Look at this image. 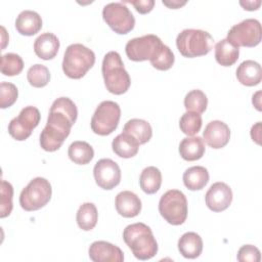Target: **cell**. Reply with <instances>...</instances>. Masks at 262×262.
<instances>
[{"instance_id": "cell-1", "label": "cell", "mask_w": 262, "mask_h": 262, "mask_svg": "<svg viewBox=\"0 0 262 262\" xmlns=\"http://www.w3.org/2000/svg\"><path fill=\"white\" fill-rule=\"evenodd\" d=\"M77 117L78 110L72 99H55L49 110L47 124L40 134L41 147L46 151L57 150L69 136Z\"/></svg>"}, {"instance_id": "cell-2", "label": "cell", "mask_w": 262, "mask_h": 262, "mask_svg": "<svg viewBox=\"0 0 262 262\" xmlns=\"http://www.w3.org/2000/svg\"><path fill=\"white\" fill-rule=\"evenodd\" d=\"M123 239L139 260L151 259L158 253V243L150 227L144 223L137 222L126 226Z\"/></svg>"}, {"instance_id": "cell-3", "label": "cell", "mask_w": 262, "mask_h": 262, "mask_svg": "<svg viewBox=\"0 0 262 262\" xmlns=\"http://www.w3.org/2000/svg\"><path fill=\"white\" fill-rule=\"evenodd\" d=\"M101 71L104 85L108 92L116 95L127 92L131 85V79L117 51H110L104 55Z\"/></svg>"}, {"instance_id": "cell-4", "label": "cell", "mask_w": 262, "mask_h": 262, "mask_svg": "<svg viewBox=\"0 0 262 262\" xmlns=\"http://www.w3.org/2000/svg\"><path fill=\"white\" fill-rule=\"evenodd\" d=\"M95 54L88 47L75 43L67 47L63 60L62 71L71 79H80L93 67Z\"/></svg>"}, {"instance_id": "cell-5", "label": "cell", "mask_w": 262, "mask_h": 262, "mask_svg": "<svg viewBox=\"0 0 262 262\" xmlns=\"http://www.w3.org/2000/svg\"><path fill=\"white\" fill-rule=\"evenodd\" d=\"M214 45L213 37L206 31L186 29L176 38V46L184 57H198L208 54Z\"/></svg>"}, {"instance_id": "cell-6", "label": "cell", "mask_w": 262, "mask_h": 262, "mask_svg": "<svg viewBox=\"0 0 262 262\" xmlns=\"http://www.w3.org/2000/svg\"><path fill=\"white\" fill-rule=\"evenodd\" d=\"M159 212L161 216L172 225H180L187 218V200L178 189L166 191L160 199Z\"/></svg>"}, {"instance_id": "cell-7", "label": "cell", "mask_w": 262, "mask_h": 262, "mask_svg": "<svg viewBox=\"0 0 262 262\" xmlns=\"http://www.w3.org/2000/svg\"><path fill=\"white\" fill-rule=\"evenodd\" d=\"M51 194L52 188L49 181L43 177H36L21 190L19 205L26 211H36L47 205Z\"/></svg>"}, {"instance_id": "cell-8", "label": "cell", "mask_w": 262, "mask_h": 262, "mask_svg": "<svg viewBox=\"0 0 262 262\" xmlns=\"http://www.w3.org/2000/svg\"><path fill=\"white\" fill-rule=\"evenodd\" d=\"M120 117L119 104L112 100H104L98 104L91 118V129L95 134L108 135L117 129Z\"/></svg>"}, {"instance_id": "cell-9", "label": "cell", "mask_w": 262, "mask_h": 262, "mask_svg": "<svg viewBox=\"0 0 262 262\" xmlns=\"http://www.w3.org/2000/svg\"><path fill=\"white\" fill-rule=\"evenodd\" d=\"M261 35L260 21L255 18H247L230 28L226 40L237 48L254 47L260 43Z\"/></svg>"}, {"instance_id": "cell-10", "label": "cell", "mask_w": 262, "mask_h": 262, "mask_svg": "<svg viewBox=\"0 0 262 262\" xmlns=\"http://www.w3.org/2000/svg\"><path fill=\"white\" fill-rule=\"evenodd\" d=\"M102 17L117 34H128L135 26V18L130 9L122 2H112L102 9Z\"/></svg>"}, {"instance_id": "cell-11", "label": "cell", "mask_w": 262, "mask_h": 262, "mask_svg": "<svg viewBox=\"0 0 262 262\" xmlns=\"http://www.w3.org/2000/svg\"><path fill=\"white\" fill-rule=\"evenodd\" d=\"M162 40L152 34L129 40L125 46V51L129 59L133 61L151 60L163 47Z\"/></svg>"}, {"instance_id": "cell-12", "label": "cell", "mask_w": 262, "mask_h": 262, "mask_svg": "<svg viewBox=\"0 0 262 262\" xmlns=\"http://www.w3.org/2000/svg\"><path fill=\"white\" fill-rule=\"evenodd\" d=\"M41 119L40 112L37 107L28 105L24 107L19 115L13 118L8 124V133L12 138L18 141L26 140L35 129Z\"/></svg>"}, {"instance_id": "cell-13", "label": "cell", "mask_w": 262, "mask_h": 262, "mask_svg": "<svg viewBox=\"0 0 262 262\" xmlns=\"http://www.w3.org/2000/svg\"><path fill=\"white\" fill-rule=\"evenodd\" d=\"M93 175L96 184L105 190L113 189L121 181V169L111 159L99 160L94 166Z\"/></svg>"}, {"instance_id": "cell-14", "label": "cell", "mask_w": 262, "mask_h": 262, "mask_svg": "<svg viewBox=\"0 0 262 262\" xmlns=\"http://www.w3.org/2000/svg\"><path fill=\"white\" fill-rule=\"evenodd\" d=\"M207 207L213 212L226 210L232 202L231 188L224 182L213 183L205 195Z\"/></svg>"}, {"instance_id": "cell-15", "label": "cell", "mask_w": 262, "mask_h": 262, "mask_svg": "<svg viewBox=\"0 0 262 262\" xmlns=\"http://www.w3.org/2000/svg\"><path fill=\"white\" fill-rule=\"evenodd\" d=\"M204 142H206L210 147L218 149L224 147L230 138V130L226 123L214 120L208 123L204 133Z\"/></svg>"}, {"instance_id": "cell-16", "label": "cell", "mask_w": 262, "mask_h": 262, "mask_svg": "<svg viewBox=\"0 0 262 262\" xmlns=\"http://www.w3.org/2000/svg\"><path fill=\"white\" fill-rule=\"evenodd\" d=\"M89 257L94 262H123L124 254L122 250L104 241H97L90 245Z\"/></svg>"}, {"instance_id": "cell-17", "label": "cell", "mask_w": 262, "mask_h": 262, "mask_svg": "<svg viewBox=\"0 0 262 262\" xmlns=\"http://www.w3.org/2000/svg\"><path fill=\"white\" fill-rule=\"evenodd\" d=\"M117 212L126 218H133L141 211V201L137 194L130 190H124L117 194L115 200Z\"/></svg>"}, {"instance_id": "cell-18", "label": "cell", "mask_w": 262, "mask_h": 262, "mask_svg": "<svg viewBox=\"0 0 262 262\" xmlns=\"http://www.w3.org/2000/svg\"><path fill=\"white\" fill-rule=\"evenodd\" d=\"M59 49L58 38L49 32L41 34L34 42V51L36 55L44 60L55 57Z\"/></svg>"}, {"instance_id": "cell-19", "label": "cell", "mask_w": 262, "mask_h": 262, "mask_svg": "<svg viewBox=\"0 0 262 262\" xmlns=\"http://www.w3.org/2000/svg\"><path fill=\"white\" fill-rule=\"evenodd\" d=\"M16 31L25 36H33L42 28V18L36 11L24 10L15 19Z\"/></svg>"}, {"instance_id": "cell-20", "label": "cell", "mask_w": 262, "mask_h": 262, "mask_svg": "<svg viewBox=\"0 0 262 262\" xmlns=\"http://www.w3.org/2000/svg\"><path fill=\"white\" fill-rule=\"evenodd\" d=\"M138 140L129 133L122 132L116 136L112 142V147L114 152L120 158L129 159L138 152L139 149Z\"/></svg>"}, {"instance_id": "cell-21", "label": "cell", "mask_w": 262, "mask_h": 262, "mask_svg": "<svg viewBox=\"0 0 262 262\" xmlns=\"http://www.w3.org/2000/svg\"><path fill=\"white\" fill-rule=\"evenodd\" d=\"M236 78L245 86H255L261 82V66L254 60H245L236 69Z\"/></svg>"}, {"instance_id": "cell-22", "label": "cell", "mask_w": 262, "mask_h": 262, "mask_svg": "<svg viewBox=\"0 0 262 262\" xmlns=\"http://www.w3.org/2000/svg\"><path fill=\"white\" fill-rule=\"evenodd\" d=\"M178 250L184 258H198L203 251V239L195 232H185L178 241Z\"/></svg>"}, {"instance_id": "cell-23", "label": "cell", "mask_w": 262, "mask_h": 262, "mask_svg": "<svg viewBox=\"0 0 262 262\" xmlns=\"http://www.w3.org/2000/svg\"><path fill=\"white\" fill-rule=\"evenodd\" d=\"M179 154L185 161L200 160L205 154V142L200 136H191L182 139L179 144Z\"/></svg>"}, {"instance_id": "cell-24", "label": "cell", "mask_w": 262, "mask_h": 262, "mask_svg": "<svg viewBox=\"0 0 262 262\" xmlns=\"http://www.w3.org/2000/svg\"><path fill=\"white\" fill-rule=\"evenodd\" d=\"M182 179L189 190H200L209 182V172L203 166H193L185 170Z\"/></svg>"}, {"instance_id": "cell-25", "label": "cell", "mask_w": 262, "mask_h": 262, "mask_svg": "<svg viewBox=\"0 0 262 262\" xmlns=\"http://www.w3.org/2000/svg\"><path fill=\"white\" fill-rule=\"evenodd\" d=\"M239 55V49L229 43L226 39L220 40L215 45V59L223 67H230L236 62Z\"/></svg>"}, {"instance_id": "cell-26", "label": "cell", "mask_w": 262, "mask_h": 262, "mask_svg": "<svg viewBox=\"0 0 262 262\" xmlns=\"http://www.w3.org/2000/svg\"><path fill=\"white\" fill-rule=\"evenodd\" d=\"M123 132L129 133L132 136H134L139 144H144L151 138L152 135V129L150 124L142 119H131L129 120L124 128Z\"/></svg>"}, {"instance_id": "cell-27", "label": "cell", "mask_w": 262, "mask_h": 262, "mask_svg": "<svg viewBox=\"0 0 262 262\" xmlns=\"http://www.w3.org/2000/svg\"><path fill=\"white\" fill-rule=\"evenodd\" d=\"M140 188L147 194L156 193L162 184V173L154 166L146 167L142 170L139 177Z\"/></svg>"}, {"instance_id": "cell-28", "label": "cell", "mask_w": 262, "mask_h": 262, "mask_svg": "<svg viewBox=\"0 0 262 262\" xmlns=\"http://www.w3.org/2000/svg\"><path fill=\"white\" fill-rule=\"evenodd\" d=\"M68 155L70 160L75 164L86 165L93 159L94 150L88 142L77 140L69 146Z\"/></svg>"}, {"instance_id": "cell-29", "label": "cell", "mask_w": 262, "mask_h": 262, "mask_svg": "<svg viewBox=\"0 0 262 262\" xmlns=\"http://www.w3.org/2000/svg\"><path fill=\"white\" fill-rule=\"evenodd\" d=\"M76 219L78 226L82 230L89 231L93 229L98 219V213L95 205L93 203L82 204L77 211Z\"/></svg>"}, {"instance_id": "cell-30", "label": "cell", "mask_w": 262, "mask_h": 262, "mask_svg": "<svg viewBox=\"0 0 262 262\" xmlns=\"http://www.w3.org/2000/svg\"><path fill=\"white\" fill-rule=\"evenodd\" d=\"M207 105L208 98L206 94L200 89L189 91L184 97V106L187 112L202 114L206 111Z\"/></svg>"}, {"instance_id": "cell-31", "label": "cell", "mask_w": 262, "mask_h": 262, "mask_svg": "<svg viewBox=\"0 0 262 262\" xmlns=\"http://www.w3.org/2000/svg\"><path fill=\"white\" fill-rule=\"evenodd\" d=\"M27 79L31 86L41 88L48 84L50 80V73L47 67L40 63H36L28 70Z\"/></svg>"}, {"instance_id": "cell-32", "label": "cell", "mask_w": 262, "mask_h": 262, "mask_svg": "<svg viewBox=\"0 0 262 262\" xmlns=\"http://www.w3.org/2000/svg\"><path fill=\"white\" fill-rule=\"evenodd\" d=\"M202 123V116L200 114L193 112H186L180 118L179 127L185 135L193 136L201 130Z\"/></svg>"}, {"instance_id": "cell-33", "label": "cell", "mask_w": 262, "mask_h": 262, "mask_svg": "<svg viewBox=\"0 0 262 262\" xmlns=\"http://www.w3.org/2000/svg\"><path fill=\"white\" fill-rule=\"evenodd\" d=\"M24 69L23 58L15 53H6L1 57V73L4 76L18 75Z\"/></svg>"}, {"instance_id": "cell-34", "label": "cell", "mask_w": 262, "mask_h": 262, "mask_svg": "<svg viewBox=\"0 0 262 262\" xmlns=\"http://www.w3.org/2000/svg\"><path fill=\"white\" fill-rule=\"evenodd\" d=\"M0 217H7L12 211V196H13V187L12 185L6 181L1 180V188H0Z\"/></svg>"}, {"instance_id": "cell-35", "label": "cell", "mask_w": 262, "mask_h": 262, "mask_svg": "<svg viewBox=\"0 0 262 262\" xmlns=\"http://www.w3.org/2000/svg\"><path fill=\"white\" fill-rule=\"evenodd\" d=\"M174 61H175V57L172 50L167 45L164 44L161 50L159 51V53L156 55V57L150 60V63L157 70L167 71L172 68V66L174 64Z\"/></svg>"}, {"instance_id": "cell-36", "label": "cell", "mask_w": 262, "mask_h": 262, "mask_svg": "<svg viewBox=\"0 0 262 262\" xmlns=\"http://www.w3.org/2000/svg\"><path fill=\"white\" fill-rule=\"evenodd\" d=\"M18 91L14 84L9 82H1L0 84V107L7 108L11 106L17 99Z\"/></svg>"}, {"instance_id": "cell-37", "label": "cell", "mask_w": 262, "mask_h": 262, "mask_svg": "<svg viewBox=\"0 0 262 262\" xmlns=\"http://www.w3.org/2000/svg\"><path fill=\"white\" fill-rule=\"evenodd\" d=\"M237 260L241 262H259L261 259L260 251L253 245H244L237 252Z\"/></svg>"}, {"instance_id": "cell-38", "label": "cell", "mask_w": 262, "mask_h": 262, "mask_svg": "<svg viewBox=\"0 0 262 262\" xmlns=\"http://www.w3.org/2000/svg\"><path fill=\"white\" fill-rule=\"evenodd\" d=\"M122 3H130L132 4L135 9L141 13V14H145L148 13L152 10L154 5H155V1L154 0H136V1H122Z\"/></svg>"}, {"instance_id": "cell-39", "label": "cell", "mask_w": 262, "mask_h": 262, "mask_svg": "<svg viewBox=\"0 0 262 262\" xmlns=\"http://www.w3.org/2000/svg\"><path fill=\"white\" fill-rule=\"evenodd\" d=\"M239 4L244 7V9L246 10H250V11H253V10H257L261 4V1H241Z\"/></svg>"}, {"instance_id": "cell-40", "label": "cell", "mask_w": 262, "mask_h": 262, "mask_svg": "<svg viewBox=\"0 0 262 262\" xmlns=\"http://www.w3.org/2000/svg\"><path fill=\"white\" fill-rule=\"evenodd\" d=\"M260 127H261V123L258 122L255 126L252 127L251 129V136L252 139L255 140L258 144L260 143Z\"/></svg>"}, {"instance_id": "cell-41", "label": "cell", "mask_w": 262, "mask_h": 262, "mask_svg": "<svg viewBox=\"0 0 262 262\" xmlns=\"http://www.w3.org/2000/svg\"><path fill=\"white\" fill-rule=\"evenodd\" d=\"M163 4L168 6L169 8H173V9H177L180 8L181 6L186 4V1H178V0H172V1H164L163 0Z\"/></svg>"}, {"instance_id": "cell-42", "label": "cell", "mask_w": 262, "mask_h": 262, "mask_svg": "<svg viewBox=\"0 0 262 262\" xmlns=\"http://www.w3.org/2000/svg\"><path fill=\"white\" fill-rule=\"evenodd\" d=\"M260 95H261V92L258 91L255 95H253V99H252L254 106H256V108H257L258 111H261V107H260V106H261V105H260Z\"/></svg>"}]
</instances>
